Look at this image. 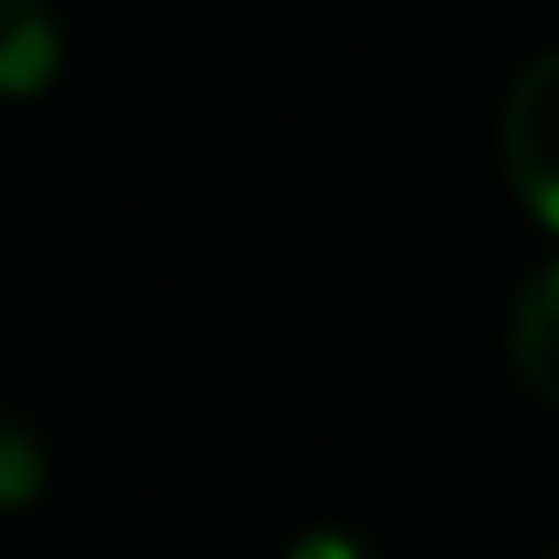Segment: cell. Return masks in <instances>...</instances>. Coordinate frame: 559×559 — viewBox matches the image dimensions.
I'll return each instance as SVG.
<instances>
[{"mask_svg": "<svg viewBox=\"0 0 559 559\" xmlns=\"http://www.w3.org/2000/svg\"><path fill=\"white\" fill-rule=\"evenodd\" d=\"M284 559H382V552H376L361 532H333V524H326V532H305V538H290V546H284Z\"/></svg>", "mask_w": 559, "mask_h": 559, "instance_id": "5b68a950", "label": "cell"}, {"mask_svg": "<svg viewBox=\"0 0 559 559\" xmlns=\"http://www.w3.org/2000/svg\"><path fill=\"white\" fill-rule=\"evenodd\" d=\"M43 489H50V439L36 418L0 404V518L43 503Z\"/></svg>", "mask_w": 559, "mask_h": 559, "instance_id": "277c9868", "label": "cell"}, {"mask_svg": "<svg viewBox=\"0 0 559 559\" xmlns=\"http://www.w3.org/2000/svg\"><path fill=\"white\" fill-rule=\"evenodd\" d=\"M64 79V14L57 0H0V99H43Z\"/></svg>", "mask_w": 559, "mask_h": 559, "instance_id": "7a4b0ae2", "label": "cell"}, {"mask_svg": "<svg viewBox=\"0 0 559 559\" xmlns=\"http://www.w3.org/2000/svg\"><path fill=\"white\" fill-rule=\"evenodd\" d=\"M510 369L546 411H559V262L532 270L510 305Z\"/></svg>", "mask_w": 559, "mask_h": 559, "instance_id": "3957f363", "label": "cell"}, {"mask_svg": "<svg viewBox=\"0 0 559 559\" xmlns=\"http://www.w3.org/2000/svg\"><path fill=\"white\" fill-rule=\"evenodd\" d=\"M552 559H559V552H552Z\"/></svg>", "mask_w": 559, "mask_h": 559, "instance_id": "8992f818", "label": "cell"}, {"mask_svg": "<svg viewBox=\"0 0 559 559\" xmlns=\"http://www.w3.org/2000/svg\"><path fill=\"white\" fill-rule=\"evenodd\" d=\"M503 170L538 227L559 234V43L518 71L503 99Z\"/></svg>", "mask_w": 559, "mask_h": 559, "instance_id": "6da1fadb", "label": "cell"}]
</instances>
